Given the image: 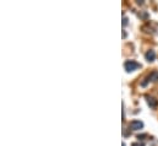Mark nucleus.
Listing matches in <instances>:
<instances>
[{"instance_id":"obj_5","label":"nucleus","mask_w":158,"mask_h":146,"mask_svg":"<svg viewBox=\"0 0 158 146\" xmlns=\"http://www.w3.org/2000/svg\"><path fill=\"white\" fill-rule=\"evenodd\" d=\"M146 100H147V103L151 108H156L158 106V101L155 97H151V96H146Z\"/></svg>"},{"instance_id":"obj_4","label":"nucleus","mask_w":158,"mask_h":146,"mask_svg":"<svg viewBox=\"0 0 158 146\" xmlns=\"http://www.w3.org/2000/svg\"><path fill=\"white\" fill-rule=\"evenodd\" d=\"M145 58H146V60L147 62H153L155 59H156V53H155V50H152V49H150V50H147L146 52V54H145Z\"/></svg>"},{"instance_id":"obj_2","label":"nucleus","mask_w":158,"mask_h":146,"mask_svg":"<svg viewBox=\"0 0 158 146\" xmlns=\"http://www.w3.org/2000/svg\"><path fill=\"white\" fill-rule=\"evenodd\" d=\"M150 81H152V82L158 81V71H152L148 76H146V77H145V80L141 82V86H146Z\"/></svg>"},{"instance_id":"obj_1","label":"nucleus","mask_w":158,"mask_h":146,"mask_svg":"<svg viewBox=\"0 0 158 146\" xmlns=\"http://www.w3.org/2000/svg\"><path fill=\"white\" fill-rule=\"evenodd\" d=\"M124 68H125L126 73H132V71L137 70L139 68H141V65H140V63H137L135 60H127V62H125Z\"/></svg>"},{"instance_id":"obj_6","label":"nucleus","mask_w":158,"mask_h":146,"mask_svg":"<svg viewBox=\"0 0 158 146\" xmlns=\"http://www.w3.org/2000/svg\"><path fill=\"white\" fill-rule=\"evenodd\" d=\"M131 146H145V145H143L142 143H134Z\"/></svg>"},{"instance_id":"obj_7","label":"nucleus","mask_w":158,"mask_h":146,"mask_svg":"<svg viewBox=\"0 0 158 146\" xmlns=\"http://www.w3.org/2000/svg\"><path fill=\"white\" fill-rule=\"evenodd\" d=\"M126 24H127V19H126V17H125V16H124V17H123V25H124V26H125V25H126Z\"/></svg>"},{"instance_id":"obj_3","label":"nucleus","mask_w":158,"mask_h":146,"mask_svg":"<svg viewBox=\"0 0 158 146\" xmlns=\"http://www.w3.org/2000/svg\"><path fill=\"white\" fill-rule=\"evenodd\" d=\"M129 128L131 130H140V129L143 128V123L141 120H131L129 123Z\"/></svg>"}]
</instances>
